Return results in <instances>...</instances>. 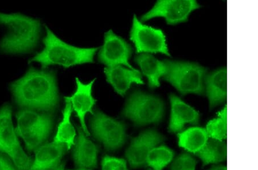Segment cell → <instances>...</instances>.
Segmentation results:
<instances>
[{"mask_svg":"<svg viewBox=\"0 0 258 170\" xmlns=\"http://www.w3.org/2000/svg\"><path fill=\"white\" fill-rule=\"evenodd\" d=\"M10 89L15 103L29 109L51 111L59 102L56 74L52 70L29 69Z\"/></svg>","mask_w":258,"mask_h":170,"instance_id":"obj_1","label":"cell"},{"mask_svg":"<svg viewBox=\"0 0 258 170\" xmlns=\"http://www.w3.org/2000/svg\"><path fill=\"white\" fill-rule=\"evenodd\" d=\"M0 25L7 28V34L0 42V50L4 53H27L38 43L40 34L38 20L21 14L0 13Z\"/></svg>","mask_w":258,"mask_h":170,"instance_id":"obj_2","label":"cell"},{"mask_svg":"<svg viewBox=\"0 0 258 170\" xmlns=\"http://www.w3.org/2000/svg\"><path fill=\"white\" fill-rule=\"evenodd\" d=\"M43 42V50L37 54L30 62H37L44 68L50 65H59L67 68L93 63L95 54L98 50V48H81L67 44L47 28V36Z\"/></svg>","mask_w":258,"mask_h":170,"instance_id":"obj_3","label":"cell"},{"mask_svg":"<svg viewBox=\"0 0 258 170\" xmlns=\"http://www.w3.org/2000/svg\"><path fill=\"white\" fill-rule=\"evenodd\" d=\"M164 79L170 82L182 95H203L205 91L207 70L198 64L187 62L165 61Z\"/></svg>","mask_w":258,"mask_h":170,"instance_id":"obj_4","label":"cell"},{"mask_svg":"<svg viewBox=\"0 0 258 170\" xmlns=\"http://www.w3.org/2000/svg\"><path fill=\"white\" fill-rule=\"evenodd\" d=\"M164 114L163 102L140 91H135L131 94L122 113L123 117L132 120L137 126L159 123Z\"/></svg>","mask_w":258,"mask_h":170,"instance_id":"obj_5","label":"cell"},{"mask_svg":"<svg viewBox=\"0 0 258 170\" xmlns=\"http://www.w3.org/2000/svg\"><path fill=\"white\" fill-rule=\"evenodd\" d=\"M12 107L0 109V151L7 153L20 170H30L31 159L20 146L12 120Z\"/></svg>","mask_w":258,"mask_h":170,"instance_id":"obj_6","label":"cell"},{"mask_svg":"<svg viewBox=\"0 0 258 170\" xmlns=\"http://www.w3.org/2000/svg\"><path fill=\"white\" fill-rule=\"evenodd\" d=\"M91 119L90 126L95 137L109 150L121 147L125 142L126 126L97 111Z\"/></svg>","mask_w":258,"mask_h":170,"instance_id":"obj_7","label":"cell"},{"mask_svg":"<svg viewBox=\"0 0 258 170\" xmlns=\"http://www.w3.org/2000/svg\"><path fill=\"white\" fill-rule=\"evenodd\" d=\"M130 37L137 53H160L169 56L164 33L159 29L143 24L136 16L133 18Z\"/></svg>","mask_w":258,"mask_h":170,"instance_id":"obj_8","label":"cell"},{"mask_svg":"<svg viewBox=\"0 0 258 170\" xmlns=\"http://www.w3.org/2000/svg\"><path fill=\"white\" fill-rule=\"evenodd\" d=\"M200 7L196 1L162 0L158 1L152 9L145 14L141 20L147 22L155 18H163L168 24L176 25L188 20L189 14Z\"/></svg>","mask_w":258,"mask_h":170,"instance_id":"obj_9","label":"cell"},{"mask_svg":"<svg viewBox=\"0 0 258 170\" xmlns=\"http://www.w3.org/2000/svg\"><path fill=\"white\" fill-rule=\"evenodd\" d=\"M132 51L131 45L125 40L109 31L105 34L104 44L98 53V60L108 67L124 65L135 69L129 63Z\"/></svg>","mask_w":258,"mask_h":170,"instance_id":"obj_10","label":"cell"},{"mask_svg":"<svg viewBox=\"0 0 258 170\" xmlns=\"http://www.w3.org/2000/svg\"><path fill=\"white\" fill-rule=\"evenodd\" d=\"M164 138L155 130L145 131L133 139L128 148L126 156L131 167L136 168L147 164L150 152L163 142Z\"/></svg>","mask_w":258,"mask_h":170,"instance_id":"obj_11","label":"cell"},{"mask_svg":"<svg viewBox=\"0 0 258 170\" xmlns=\"http://www.w3.org/2000/svg\"><path fill=\"white\" fill-rule=\"evenodd\" d=\"M95 79L89 83L85 84L76 78L77 89L76 92L70 97H66L65 100L69 101L77 117L80 119L82 129L85 133L89 135V132L86 125L85 118L87 114H93V109L96 103V100L93 96V87Z\"/></svg>","mask_w":258,"mask_h":170,"instance_id":"obj_12","label":"cell"},{"mask_svg":"<svg viewBox=\"0 0 258 170\" xmlns=\"http://www.w3.org/2000/svg\"><path fill=\"white\" fill-rule=\"evenodd\" d=\"M171 103V115L169 125V131L172 133L180 132L186 124L197 125L200 121V115L193 109L181 99L174 95L170 97Z\"/></svg>","mask_w":258,"mask_h":170,"instance_id":"obj_13","label":"cell"},{"mask_svg":"<svg viewBox=\"0 0 258 170\" xmlns=\"http://www.w3.org/2000/svg\"><path fill=\"white\" fill-rule=\"evenodd\" d=\"M107 81L113 87L115 92L124 96L132 84H143L139 70L124 68L122 65L105 68Z\"/></svg>","mask_w":258,"mask_h":170,"instance_id":"obj_14","label":"cell"},{"mask_svg":"<svg viewBox=\"0 0 258 170\" xmlns=\"http://www.w3.org/2000/svg\"><path fill=\"white\" fill-rule=\"evenodd\" d=\"M66 145L54 142L43 145L37 149L35 158L30 170H52L59 164L63 156Z\"/></svg>","mask_w":258,"mask_h":170,"instance_id":"obj_15","label":"cell"},{"mask_svg":"<svg viewBox=\"0 0 258 170\" xmlns=\"http://www.w3.org/2000/svg\"><path fill=\"white\" fill-rule=\"evenodd\" d=\"M205 86L211 109L226 100L227 95V71L220 69L206 76Z\"/></svg>","mask_w":258,"mask_h":170,"instance_id":"obj_16","label":"cell"},{"mask_svg":"<svg viewBox=\"0 0 258 170\" xmlns=\"http://www.w3.org/2000/svg\"><path fill=\"white\" fill-rule=\"evenodd\" d=\"M98 147L87 139L81 128L74 151V157L76 164L82 168H91L96 167L97 163Z\"/></svg>","mask_w":258,"mask_h":170,"instance_id":"obj_17","label":"cell"},{"mask_svg":"<svg viewBox=\"0 0 258 170\" xmlns=\"http://www.w3.org/2000/svg\"><path fill=\"white\" fill-rule=\"evenodd\" d=\"M18 127L16 132L18 135L23 132L45 126H52L53 118L49 114L41 113L31 109L20 110L16 114Z\"/></svg>","mask_w":258,"mask_h":170,"instance_id":"obj_18","label":"cell"},{"mask_svg":"<svg viewBox=\"0 0 258 170\" xmlns=\"http://www.w3.org/2000/svg\"><path fill=\"white\" fill-rule=\"evenodd\" d=\"M135 61L144 75L147 77L151 89L160 86V78L166 73L165 61H161L148 53H142L136 56Z\"/></svg>","mask_w":258,"mask_h":170,"instance_id":"obj_19","label":"cell"},{"mask_svg":"<svg viewBox=\"0 0 258 170\" xmlns=\"http://www.w3.org/2000/svg\"><path fill=\"white\" fill-rule=\"evenodd\" d=\"M209 136L201 127H191L178 133V145L187 151L197 153L205 146Z\"/></svg>","mask_w":258,"mask_h":170,"instance_id":"obj_20","label":"cell"},{"mask_svg":"<svg viewBox=\"0 0 258 170\" xmlns=\"http://www.w3.org/2000/svg\"><path fill=\"white\" fill-rule=\"evenodd\" d=\"M196 155L201 159L204 166L221 162L227 158V144L222 140L210 138Z\"/></svg>","mask_w":258,"mask_h":170,"instance_id":"obj_21","label":"cell"},{"mask_svg":"<svg viewBox=\"0 0 258 170\" xmlns=\"http://www.w3.org/2000/svg\"><path fill=\"white\" fill-rule=\"evenodd\" d=\"M72 113V107L70 103L66 100V106L63 112V119L57 128L55 142L66 144L70 148L74 143L76 131L71 122V116Z\"/></svg>","mask_w":258,"mask_h":170,"instance_id":"obj_22","label":"cell"},{"mask_svg":"<svg viewBox=\"0 0 258 170\" xmlns=\"http://www.w3.org/2000/svg\"><path fill=\"white\" fill-rule=\"evenodd\" d=\"M174 157V152L168 147L161 146L153 148L147 157V164L155 170H162Z\"/></svg>","mask_w":258,"mask_h":170,"instance_id":"obj_23","label":"cell"},{"mask_svg":"<svg viewBox=\"0 0 258 170\" xmlns=\"http://www.w3.org/2000/svg\"><path fill=\"white\" fill-rule=\"evenodd\" d=\"M211 138L222 140L227 136V107L218 114V118L208 123L206 130Z\"/></svg>","mask_w":258,"mask_h":170,"instance_id":"obj_24","label":"cell"},{"mask_svg":"<svg viewBox=\"0 0 258 170\" xmlns=\"http://www.w3.org/2000/svg\"><path fill=\"white\" fill-rule=\"evenodd\" d=\"M52 126H45L23 132L19 135L23 139L27 150L33 151L38 148L48 138Z\"/></svg>","mask_w":258,"mask_h":170,"instance_id":"obj_25","label":"cell"},{"mask_svg":"<svg viewBox=\"0 0 258 170\" xmlns=\"http://www.w3.org/2000/svg\"><path fill=\"white\" fill-rule=\"evenodd\" d=\"M197 161L188 153H182L176 157L170 166V170H195Z\"/></svg>","mask_w":258,"mask_h":170,"instance_id":"obj_26","label":"cell"},{"mask_svg":"<svg viewBox=\"0 0 258 170\" xmlns=\"http://www.w3.org/2000/svg\"><path fill=\"white\" fill-rule=\"evenodd\" d=\"M102 170H127L126 161L106 156L102 160Z\"/></svg>","mask_w":258,"mask_h":170,"instance_id":"obj_27","label":"cell"},{"mask_svg":"<svg viewBox=\"0 0 258 170\" xmlns=\"http://www.w3.org/2000/svg\"><path fill=\"white\" fill-rule=\"evenodd\" d=\"M0 170H16L5 157L0 155Z\"/></svg>","mask_w":258,"mask_h":170,"instance_id":"obj_28","label":"cell"},{"mask_svg":"<svg viewBox=\"0 0 258 170\" xmlns=\"http://www.w3.org/2000/svg\"><path fill=\"white\" fill-rule=\"evenodd\" d=\"M208 170H227V167L223 165H214Z\"/></svg>","mask_w":258,"mask_h":170,"instance_id":"obj_29","label":"cell"},{"mask_svg":"<svg viewBox=\"0 0 258 170\" xmlns=\"http://www.w3.org/2000/svg\"><path fill=\"white\" fill-rule=\"evenodd\" d=\"M55 170H64V165H60L59 167H58Z\"/></svg>","mask_w":258,"mask_h":170,"instance_id":"obj_30","label":"cell"},{"mask_svg":"<svg viewBox=\"0 0 258 170\" xmlns=\"http://www.w3.org/2000/svg\"><path fill=\"white\" fill-rule=\"evenodd\" d=\"M81 170H87V169H81Z\"/></svg>","mask_w":258,"mask_h":170,"instance_id":"obj_31","label":"cell"}]
</instances>
